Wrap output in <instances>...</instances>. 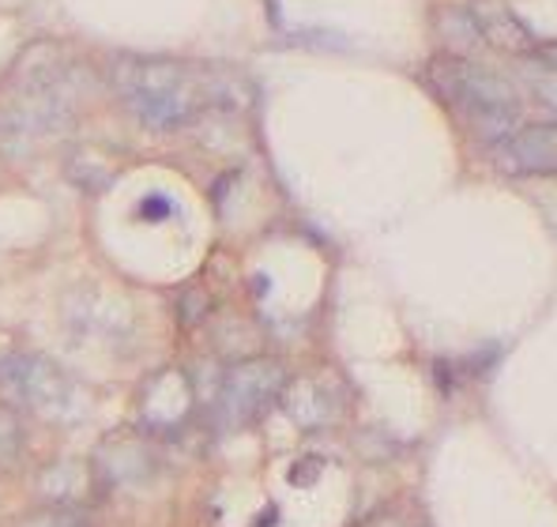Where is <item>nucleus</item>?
I'll list each match as a JSON object with an SVG mask.
<instances>
[{
	"label": "nucleus",
	"instance_id": "nucleus-3",
	"mask_svg": "<svg viewBox=\"0 0 557 527\" xmlns=\"http://www.w3.org/2000/svg\"><path fill=\"white\" fill-rule=\"evenodd\" d=\"M430 76L441 95L463 113L467 125L494 136L497 144L520 128L516 125L520 121V98L509 87V79H502L494 69L471 61V57H437Z\"/></svg>",
	"mask_w": 557,
	"mask_h": 527
},
{
	"label": "nucleus",
	"instance_id": "nucleus-10",
	"mask_svg": "<svg viewBox=\"0 0 557 527\" xmlns=\"http://www.w3.org/2000/svg\"><path fill=\"white\" fill-rule=\"evenodd\" d=\"M106 459V479L110 482H139L147 479V452L136 444H106L102 449Z\"/></svg>",
	"mask_w": 557,
	"mask_h": 527
},
{
	"label": "nucleus",
	"instance_id": "nucleus-14",
	"mask_svg": "<svg viewBox=\"0 0 557 527\" xmlns=\"http://www.w3.org/2000/svg\"><path fill=\"white\" fill-rule=\"evenodd\" d=\"M170 204L166 200H159V196H151V200H144V219H166L170 216Z\"/></svg>",
	"mask_w": 557,
	"mask_h": 527
},
{
	"label": "nucleus",
	"instance_id": "nucleus-1",
	"mask_svg": "<svg viewBox=\"0 0 557 527\" xmlns=\"http://www.w3.org/2000/svg\"><path fill=\"white\" fill-rule=\"evenodd\" d=\"M79 69L57 46L38 42L0 79V151L30 155L72 125Z\"/></svg>",
	"mask_w": 557,
	"mask_h": 527
},
{
	"label": "nucleus",
	"instance_id": "nucleus-11",
	"mask_svg": "<svg viewBox=\"0 0 557 527\" xmlns=\"http://www.w3.org/2000/svg\"><path fill=\"white\" fill-rule=\"evenodd\" d=\"M42 493L49 498V505L57 508H69L79 501V493H84V482H79V471L72 464H61L53 467V471L42 475Z\"/></svg>",
	"mask_w": 557,
	"mask_h": 527
},
{
	"label": "nucleus",
	"instance_id": "nucleus-5",
	"mask_svg": "<svg viewBox=\"0 0 557 527\" xmlns=\"http://www.w3.org/2000/svg\"><path fill=\"white\" fill-rule=\"evenodd\" d=\"M286 392V369L272 358H249L226 369L219 389V410L231 426L264 415Z\"/></svg>",
	"mask_w": 557,
	"mask_h": 527
},
{
	"label": "nucleus",
	"instance_id": "nucleus-8",
	"mask_svg": "<svg viewBox=\"0 0 557 527\" xmlns=\"http://www.w3.org/2000/svg\"><path fill=\"white\" fill-rule=\"evenodd\" d=\"M283 403H286V410L294 415V422L306 426V430H313V426H327V422H332V415H335L332 392H324L317 381L286 384Z\"/></svg>",
	"mask_w": 557,
	"mask_h": 527
},
{
	"label": "nucleus",
	"instance_id": "nucleus-4",
	"mask_svg": "<svg viewBox=\"0 0 557 527\" xmlns=\"http://www.w3.org/2000/svg\"><path fill=\"white\" fill-rule=\"evenodd\" d=\"M0 400L20 415L64 422L79 410V384L42 354H8L0 358Z\"/></svg>",
	"mask_w": 557,
	"mask_h": 527
},
{
	"label": "nucleus",
	"instance_id": "nucleus-9",
	"mask_svg": "<svg viewBox=\"0 0 557 527\" xmlns=\"http://www.w3.org/2000/svg\"><path fill=\"white\" fill-rule=\"evenodd\" d=\"M520 57H523L520 61L523 87L531 90V98L539 106L557 113V53H550V49H528Z\"/></svg>",
	"mask_w": 557,
	"mask_h": 527
},
{
	"label": "nucleus",
	"instance_id": "nucleus-13",
	"mask_svg": "<svg viewBox=\"0 0 557 527\" xmlns=\"http://www.w3.org/2000/svg\"><path fill=\"white\" fill-rule=\"evenodd\" d=\"M23 527H84V520L79 516H72L69 508H49V513H42V516H35L30 524H23Z\"/></svg>",
	"mask_w": 557,
	"mask_h": 527
},
{
	"label": "nucleus",
	"instance_id": "nucleus-6",
	"mask_svg": "<svg viewBox=\"0 0 557 527\" xmlns=\"http://www.w3.org/2000/svg\"><path fill=\"white\" fill-rule=\"evenodd\" d=\"M193 415V384L182 369H162L151 381L144 384V395H139V422L147 430H182Z\"/></svg>",
	"mask_w": 557,
	"mask_h": 527
},
{
	"label": "nucleus",
	"instance_id": "nucleus-7",
	"mask_svg": "<svg viewBox=\"0 0 557 527\" xmlns=\"http://www.w3.org/2000/svg\"><path fill=\"white\" fill-rule=\"evenodd\" d=\"M502 151L523 174H557V125H520L502 139Z\"/></svg>",
	"mask_w": 557,
	"mask_h": 527
},
{
	"label": "nucleus",
	"instance_id": "nucleus-2",
	"mask_svg": "<svg viewBox=\"0 0 557 527\" xmlns=\"http://www.w3.org/2000/svg\"><path fill=\"white\" fill-rule=\"evenodd\" d=\"M110 84L121 106L154 132L193 125L219 98L208 69L174 57H117L110 64Z\"/></svg>",
	"mask_w": 557,
	"mask_h": 527
},
{
	"label": "nucleus",
	"instance_id": "nucleus-12",
	"mask_svg": "<svg viewBox=\"0 0 557 527\" xmlns=\"http://www.w3.org/2000/svg\"><path fill=\"white\" fill-rule=\"evenodd\" d=\"M23 456V430H20V410L0 415V464H12Z\"/></svg>",
	"mask_w": 557,
	"mask_h": 527
}]
</instances>
